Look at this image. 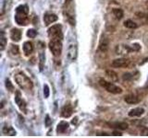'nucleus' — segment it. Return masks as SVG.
Listing matches in <instances>:
<instances>
[{"instance_id":"obj_1","label":"nucleus","mask_w":148,"mask_h":138,"mask_svg":"<svg viewBox=\"0 0 148 138\" xmlns=\"http://www.w3.org/2000/svg\"><path fill=\"white\" fill-rule=\"evenodd\" d=\"M28 12H29V8L26 5H21L16 8V15H15V21L17 24L21 26L26 25L28 21Z\"/></svg>"},{"instance_id":"obj_2","label":"nucleus","mask_w":148,"mask_h":138,"mask_svg":"<svg viewBox=\"0 0 148 138\" xmlns=\"http://www.w3.org/2000/svg\"><path fill=\"white\" fill-rule=\"evenodd\" d=\"M15 81L17 82L18 86L21 87V89L24 90H32L34 87L32 81L23 73L20 72L15 75Z\"/></svg>"},{"instance_id":"obj_3","label":"nucleus","mask_w":148,"mask_h":138,"mask_svg":"<svg viewBox=\"0 0 148 138\" xmlns=\"http://www.w3.org/2000/svg\"><path fill=\"white\" fill-rule=\"evenodd\" d=\"M49 49L55 57L60 56L62 53V40L61 39H50Z\"/></svg>"},{"instance_id":"obj_4","label":"nucleus","mask_w":148,"mask_h":138,"mask_svg":"<svg viewBox=\"0 0 148 138\" xmlns=\"http://www.w3.org/2000/svg\"><path fill=\"white\" fill-rule=\"evenodd\" d=\"M99 84L102 87H104V89L109 92V93H112V94H120L122 93V89L121 87H119V86H116L115 84L111 82H108L105 80L104 78H101L99 79Z\"/></svg>"},{"instance_id":"obj_5","label":"nucleus","mask_w":148,"mask_h":138,"mask_svg":"<svg viewBox=\"0 0 148 138\" xmlns=\"http://www.w3.org/2000/svg\"><path fill=\"white\" fill-rule=\"evenodd\" d=\"M141 49V45L135 43L132 44L131 46L129 45H118L117 48H116V52H117V54L122 55V54H127L130 52H137Z\"/></svg>"},{"instance_id":"obj_6","label":"nucleus","mask_w":148,"mask_h":138,"mask_svg":"<svg viewBox=\"0 0 148 138\" xmlns=\"http://www.w3.org/2000/svg\"><path fill=\"white\" fill-rule=\"evenodd\" d=\"M48 36L50 39H63L62 26L60 24L53 25L48 29Z\"/></svg>"},{"instance_id":"obj_7","label":"nucleus","mask_w":148,"mask_h":138,"mask_svg":"<svg viewBox=\"0 0 148 138\" xmlns=\"http://www.w3.org/2000/svg\"><path fill=\"white\" fill-rule=\"evenodd\" d=\"M68 58L69 61H75L76 58H77V55H78V47H77V44L71 43L69 44V47H68Z\"/></svg>"},{"instance_id":"obj_8","label":"nucleus","mask_w":148,"mask_h":138,"mask_svg":"<svg viewBox=\"0 0 148 138\" xmlns=\"http://www.w3.org/2000/svg\"><path fill=\"white\" fill-rule=\"evenodd\" d=\"M130 66V61L126 58H119L115 59L111 63V66L117 68H125Z\"/></svg>"},{"instance_id":"obj_9","label":"nucleus","mask_w":148,"mask_h":138,"mask_svg":"<svg viewBox=\"0 0 148 138\" xmlns=\"http://www.w3.org/2000/svg\"><path fill=\"white\" fill-rule=\"evenodd\" d=\"M58 20V17L53 13H46L44 16V22L45 26H48Z\"/></svg>"},{"instance_id":"obj_10","label":"nucleus","mask_w":148,"mask_h":138,"mask_svg":"<svg viewBox=\"0 0 148 138\" xmlns=\"http://www.w3.org/2000/svg\"><path fill=\"white\" fill-rule=\"evenodd\" d=\"M15 102L18 106V108L21 110V112H26V103L25 101L22 99L21 97V92L17 91L16 92V96H15Z\"/></svg>"},{"instance_id":"obj_11","label":"nucleus","mask_w":148,"mask_h":138,"mask_svg":"<svg viewBox=\"0 0 148 138\" xmlns=\"http://www.w3.org/2000/svg\"><path fill=\"white\" fill-rule=\"evenodd\" d=\"M73 113V108L71 104H66L61 110V116L64 118H69Z\"/></svg>"},{"instance_id":"obj_12","label":"nucleus","mask_w":148,"mask_h":138,"mask_svg":"<svg viewBox=\"0 0 148 138\" xmlns=\"http://www.w3.org/2000/svg\"><path fill=\"white\" fill-rule=\"evenodd\" d=\"M108 125L111 128H114V129H117V130H127L129 125L127 122H108Z\"/></svg>"},{"instance_id":"obj_13","label":"nucleus","mask_w":148,"mask_h":138,"mask_svg":"<svg viewBox=\"0 0 148 138\" xmlns=\"http://www.w3.org/2000/svg\"><path fill=\"white\" fill-rule=\"evenodd\" d=\"M143 113H145V109L138 107V108H134V109L131 110L128 114L130 117H140Z\"/></svg>"},{"instance_id":"obj_14","label":"nucleus","mask_w":148,"mask_h":138,"mask_svg":"<svg viewBox=\"0 0 148 138\" xmlns=\"http://www.w3.org/2000/svg\"><path fill=\"white\" fill-rule=\"evenodd\" d=\"M69 127V124L68 122H65V121H61L58 124V127H57V133H66L67 130Z\"/></svg>"},{"instance_id":"obj_15","label":"nucleus","mask_w":148,"mask_h":138,"mask_svg":"<svg viewBox=\"0 0 148 138\" xmlns=\"http://www.w3.org/2000/svg\"><path fill=\"white\" fill-rule=\"evenodd\" d=\"M10 38L14 41H20L21 39V31L18 29H12L10 31Z\"/></svg>"},{"instance_id":"obj_16","label":"nucleus","mask_w":148,"mask_h":138,"mask_svg":"<svg viewBox=\"0 0 148 138\" xmlns=\"http://www.w3.org/2000/svg\"><path fill=\"white\" fill-rule=\"evenodd\" d=\"M125 101L129 104H137L140 101V98H138L136 95L134 94H129L125 97Z\"/></svg>"},{"instance_id":"obj_17","label":"nucleus","mask_w":148,"mask_h":138,"mask_svg":"<svg viewBox=\"0 0 148 138\" xmlns=\"http://www.w3.org/2000/svg\"><path fill=\"white\" fill-rule=\"evenodd\" d=\"M23 52H24L25 55H30L34 52V46H32L31 41H25L23 43Z\"/></svg>"},{"instance_id":"obj_18","label":"nucleus","mask_w":148,"mask_h":138,"mask_svg":"<svg viewBox=\"0 0 148 138\" xmlns=\"http://www.w3.org/2000/svg\"><path fill=\"white\" fill-rule=\"evenodd\" d=\"M106 76H108L111 82H117L119 80V76L118 74L113 70H106Z\"/></svg>"},{"instance_id":"obj_19","label":"nucleus","mask_w":148,"mask_h":138,"mask_svg":"<svg viewBox=\"0 0 148 138\" xmlns=\"http://www.w3.org/2000/svg\"><path fill=\"white\" fill-rule=\"evenodd\" d=\"M3 133L6 135H10V136H14L16 135V131L11 126H5L3 128Z\"/></svg>"},{"instance_id":"obj_20","label":"nucleus","mask_w":148,"mask_h":138,"mask_svg":"<svg viewBox=\"0 0 148 138\" xmlns=\"http://www.w3.org/2000/svg\"><path fill=\"white\" fill-rule=\"evenodd\" d=\"M99 49H100L101 52H106L108 49V41L106 39L102 40L100 44H99Z\"/></svg>"},{"instance_id":"obj_21","label":"nucleus","mask_w":148,"mask_h":138,"mask_svg":"<svg viewBox=\"0 0 148 138\" xmlns=\"http://www.w3.org/2000/svg\"><path fill=\"white\" fill-rule=\"evenodd\" d=\"M113 14L115 15L116 18H118V20H121V18H123V10L120 8H114L113 9Z\"/></svg>"},{"instance_id":"obj_22","label":"nucleus","mask_w":148,"mask_h":138,"mask_svg":"<svg viewBox=\"0 0 148 138\" xmlns=\"http://www.w3.org/2000/svg\"><path fill=\"white\" fill-rule=\"evenodd\" d=\"M45 60V53H39V68H40V71H43V69H44Z\"/></svg>"},{"instance_id":"obj_23","label":"nucleus","mask_w":148,"mask_h":138,"mask_svg":"<svg viewBox=\"0 0 148 138\" xmlns=\"http://www.w3.org/2000/svg\"><path fill=\"white\" fill-rule=\"evenodd\" d=\"M124 26L126 27V28H129V29H136L138 25L133 20H127L126 21L124 22Z\"/></svg>"},{"instance_id":"obj_24","label":"nucleus","mask_w":148,"mask_h":138,"mask_svg":"<svg viewBox=\"0 0 148 138\" xmlns=\"http://www.w3.org/2000/svg\"><path fill=\"white\" fill-rule=\"evenodd\" d=\"M6 43H7V40H6V37H5V33L4 31L1 32V37H0V49L1 51H3L5 49V46H6Z\"/></svg>"},{"instance_id":"obj_25","label":"nucleus","mask_w":148,"mask_h":138,"mask_svg":"<svg viewBox=\"0 0 148 138\" xmlns=\"http://www.w3.org/2000/svg\"><path fill=\"white\" fill-rule=\"evenodd\" d=\"M37 35V31L34 29H31L27 31V36L30 37V38H35Z\"/></svg>"},{"instance_id":"obj_26","label":"nucleus","mask_w":148,"mask_h":138,"mask_svg":"<svg viewBox=\"0 0 148 138\" xmlns=\"http://www.w3.org/2000/svg\"><path fill=\"white\" fill-rule=\"evenodd\" d=\"M10 53L13 54H18L20 53V50H18V45H11V48H10Z\"/></svg>"},{"instance_id":"obj_27","label":"nucleus","mask_w":148,"mask_h":138,"mask_svg":"<svg viewBox=\"0 0 148 138\" xmlns=\"http://www.w3.org/2000/svg\"><path fill=\"white\" fill-rule=\"evenodd\" d=\"M49 94H50V89H49V87L48 85H44V96L45 98H48L49 97Z\"/></svg>"},{"instance_id":"obj_28","label":"nucleus","mask_w":148,"mask_h":138,"mask_svg":"<svg viewBox=\"0 0 148 138\" xmlns=\"http://www.w3.org/2000/svg\"><path fill=\"white\" fill-rule=\"evenodd\" d=\"M6 87L9 91H13L14 90V86L12 85V83L10 82V80L8 79V78L6 79Z\"/></svg>"},{"instance_id":"obj_29","label":"nucleus","mask_w":148,"mask_h":138,"mask_svg":"<svg viewBox=\"0 0 148 138\" xmlns=\"http://www.w3.org/2000/svg\"><path fill=\"white\" fill-rule=\"evenodd\" d=\"M51 124H52V120L50 119L49 115H46V116H45V125L46 127H49Z\"/></svg>"},{"instance_id":"obj_30","label":"nucleus","mask_w":148,"mask_h":138,"mask_svg":"<svg viewBox=\"0 0 148 138\" xmlns=\"http://www.w3.org/2000/svg\"><path fill=\"white\" fill-rule=\"evenodd\" d=\"M141 135H148V129L145 127H143L141 130Z\"/></svg>"},{"instance_id":"obj_31","label":"nucleus","mask_w":148,"mask_h":138,"mask_svg":"<svg viewBox=\"0 0 148 138\" xmlns=\"http://www.w3.org/2000/svg\"><path fill=\"white\" fill-rule=\"evenodd\" d=\"M130 77H132L131 76V74L127 73V74H125V75L123 76V79L124 80H128V79H130Z\"/></svg>"},{"instance_id":"obj_32","label":"nucleus","mask_w":148,"mask_h":138,"mask_svg":"<svg viewBox=\"0 0 148 138\" xmlns=\"http://www.w3.org/2000/svg\"><path fill=\"white\" fill-rule=\"evenodd\" d=\"M112 135H119V136H121V135H122V133H119V132H118V131H114Z\"/></svg>"}]
</instances>
